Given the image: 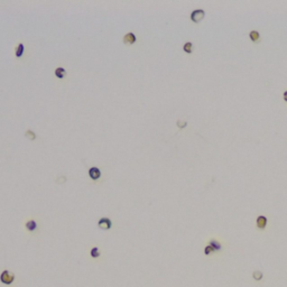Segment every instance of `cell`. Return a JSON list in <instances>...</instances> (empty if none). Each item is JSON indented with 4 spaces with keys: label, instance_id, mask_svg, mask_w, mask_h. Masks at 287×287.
Segmentation results:
<instances>
[{
    "label": "cell",
    "instance_id": "6da1fadb",
    "mask_svg": "<svg viewBox=\"0 0 287 287\" xmlns=\"http://www.w3.org/2000/svg\"><path fill=\"white\" fill-rule=\"evenodd\" d=\"M14 279H15V275H12L9 270H4V272H1V275H0V280L4 283L5 285L12 284Z\"/></svg>",
    "mask_w": 287,
    "mask_h": 287
},
{
    "label": "cell",
    "instance_id": "7a4b0ae2",
    "mask_svg": "<svg viewBox=\"0 0 287 287\" xmlns=\"http://www.w3.org/2000/svg\"><path fill=\"white\" fill-rule=\"evenodd\" d=\"M205 17V11L203 9H195L191 12V20L193 23H200Z\"/></svg>",
    "mask_w": 287,
    "mask_h": 287
},
{
    "label": "cell",
    "instance_id": "3957f363",
    "mask_svg": "<svg viewBox=\"0 0 287 287\" xmlns=\"http://www.w3.org/2000/svg\"><path fill=\"white\" fill-rule=\"evenodd\" d=\"M98 226L100 229H103V230H109L112 227V222L109 218H101L99 222H98Z\"/></svg>",
    "mask_w": 287,
    "mask_h": 287
},
{
    "label": "cell",
    "instance_id": "277c9868",
    "mask_svg": "<svg viewBox=\"0 0 287 287\" xmlns=\"http://www.w3.org/2000/svg\"><path fill=\"white\" fill-rule=\"evenodd\" d=\"M267 223H268V219L265 217V215H259V217L257 218V220H256L257 228L258 229H260V230H264L265 228L267 227Z\"/></svg>",
    "mask_w": 287,
    "mask_h": 287
},
{
    "label": "cell",
    "instance_id": "5b68a950",
    "mask_svg": "<svg viewBox=\"0 0 287 287\" xmlns=\"http://www.w3.org/2000/svg\"><path fill=\"white\" fill-rule=\"evenodd\" d=\"M137 40V37L134 33H127L126 35L123 36V43L127 45H132L135 44Z\"/></svg>",
    "mask_w": 287,
    "mask_h": 287
},
{
    "label": "cell",
    "instance_id": "8992f818",
    "mask_svg": "<svg viewBox=\"0 0 287 287\" xmlns=\"http://www.w3.org/2000/svg\"><path fill=\"white\" fill-rule=\"evenodd\" d=\"M89 176L91 177V180L96 181L101 177V171L98 167H91L89 169Z\"/></svg>",
    "mask_w": 287,
    "mask_h": 287
},
{
    "label": "cell",
    "instance_id": "52a82bcc",
    "mask_svg": "<svg viewBox=\"0 0 287 287\" xmlns=\"http://www.w3.org/2000/svg\"><path fill=\"white\" fill-rule=\"evenodd\" d=\"M26 229L28 230V231L33 232L35 231L36 229H37V223H36V221H34V220H29V221L26 222Z\"/></svg>",
    "mask_w": 287,
    "mask_h": 287
},
{
    "label": "cell",
    "instance_id": "ba28073f",
    "mask_svg": "<svg viewBox=\"0 0 287 287\" xmlns=\"http://www.w3.org/2000/svg\"><path fill=\"white\" fill-rule=\"evenodd\" d=\"M24 50H25V46H24V44H23V43H19V44L17 45L16 50H15L16 57H21L23 54H24Z\"/></svg>",
    "mask_w": 287,
    "mask_h": 287
},
{
    "label": "cell",
    "instance_id": "9c48e42d",
    "mask_svg": "<svg viewBox=\"0 0 287 287\" xmlns=\"http://www.w3.org/2000/svg\"><path fill=\"white\" fill-rule=\"evenodd\" d=\"M249 37H250V39H251L253 43H257V42L260 40V34L258 33L257 30H251V31L249 33Z\"/></svg>",
    "mask_w": 287,
    "mask_h": 287
},
{
    "label": "cell",
    "instance_id": "30bf717a",
    "mask_svg": "<svg viewBox=\"0 0 287 287\" xmlns=\"http://www.w3.org/2000/svg\"><path fill=\"white\" fill-rule=\"evenodd\" d=\"M210 246L214 249V251H220V250L222 249L221 243L218 241V240H214V239H211V240H210Z\"/></svg>",
    "mask_w": 287,
    "mask_h": 287
},
{
    "label": "cell",
    "instance_id": "8fae6325",
    "mask_svg": "<svg viewBox=\"0 0 287 287\" xmlns=\"http://www.w3.org/2000/svg\"><path fill=\"white\" fill-rule=\"evenodd\" d=\"M55 75L58 77V79H64L66 75V71L64 67H57L55 69Z\"/></svg>",
    "mask_w": 287,
    "mask_h": 287
},
{
    "label": "cell",
    "instance_id": "7c38bea8",
    "mask_svg": "<svg viewBox=\"0 0 287 287\" xmlns=\"http://www.w3.org/2000/svg\"><path fill=\"white\" fill-rule=\"evenodd\" d=\"M183 50H184V52L187 53V54H191L192 50H193V44H192L191 42H186V43L184 44V46H183Z\"/></svg>",
    "mask_w": 287,
    "mask_h": 287
},
{
    "label": "cell",
    "instance_id": "4fadbf2b",
    "mask_svg": "<svg viewBox=\"0 0 287 287\" xmlns=\"http://www.w3.org/2000/svg\"><path fill=\"white\" fill-rule=\"evenodd\" d=\"M91 257L92 258H98L100 257V251H99V248L94 247L91 249Z\"/></svg>",
    "mask_w": 287,
    "mask_h": 287
},
{
    "label": "cell",
    "instance_id": "5bb4252c",
    "mask_svg": "<svg viewBox=\"0 0 287 287\" xmlns=\"http://www.w3.org/2000/svg\"><path fill=\"white\" fill-rule=\"evenodd\" d=\"M252 276H253V278H255V280H260V279L262 278V272H259V270H256V272H253Z\"/></svg>",
    "mask_w": 287,
    "mask_h": 287
},
{
    "label": "cell",
    "instance_id": "9a60e30c",
    "mask_svg": "<svg viewBox=\"0 0 287 287\" xmlns=\"http://www.w3.org/2000/svg\"><path fill=\"white\" fill-rule=\"evenodd\" d=\"M212 252H214V249L209 245V246H207V247L204 248V253L207 255V256H209V255H211Z\"/></svg>",
    "mask_w": 287,
    "mask_h": 287
},
{
    "label": "cell",
    "instance_id": "2e32d148",
    "mask_svg": "<svg viewBox=\"0 0 287 287\" xmlns=\"http://www.w3.org/2000/svg\"><path fill=\"white\" fill-rule=\"evenodd\" d=\"M26 135H27V137H28V138H30V139H33V140H34V139H35V138H36L35 134H34L33 131H30V130H27V131H26Z\"/></svg>",
    "mask_w": 287,
    "mask_h": 287
},
{
    "label": "cell",
    "instance_id": "e0dca14e",
    "mask_svg": "<svg viewBox=\"0 0 287 287\" xmlns=\"http://www.w3.org/2000/svg\"><path fill=\"white\" fill-rule=\"evenodd\" d=\"M177 125H178V127H181V128H184V127L186 126V122H181V121H178Z\"/></svg>",
    "mask_w": 287,
    "mask_h": 287
},
{
    "label": "cell",
    "instance_id": "ac0fdd59",
    "mask_svg": "<svg viewBox=\"0 0 287 287\" xmlns=\"http://www.w3.org/2000/svg\"><path fill=\"white\" fill-rule=\"evenodd\" d=\"M284 100H285L287 102V90L285 91V92H284Z\"/></svg>",
    "mask_w": 287,
    "mask_h": 287
}]
</instances>
